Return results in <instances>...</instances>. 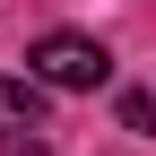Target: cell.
Returning a JSON list of instances; mask_svg holds the SVG:
<instances>
[{
	"label": "cell",
	"instance_id": "6da1fadb",
	"mask_svg": "<svg viewBox=\"0 0 156 156\" xmlns=\"http://www.w3.org/2000/svg\"><path fill=\"white\" fill-rule=\"evenodd\" d=\"M26 69L44 78V87H61V95H95V87L113 78V52L95 44V35H69V26H61V35H44V44L26 52Z\"/></svg>",
	"mask_w": 156,
	"mask_h": 156
},
{
	"label": "cell",
	"instance_id": "7a4b0ae2",
	"mask_svg": "<svg viewBox=\"0 0 156 156\" xmlns=\"http://www.w3.org/2000/svg\"><path fill=\"white\" fill-rule=\"evenodd\" d=\"M17 122H35V130H44V78H0V130H17Z\"/></svg>",
	"mask_w": 156,
	"mask_h": 156
},
{
	"label": "cell",
	"instance_id": "3957f363",
	"mask_svg": "<svg viewBox=\"0 0 156 156\" xmlns=\"http://www.w3.org/2000/svg\"><path fill=\"white\" fill-rule=\"evenodd\" d=\"M122 130L147 139V130H156V95H122Z\"/></svg>",
	"mask_w": 156,
	"mask_h": 156
},
{
	"label": "cell",
	"instance_id": "277c9868",
	"mask_svg": "<svg viewBox=\"0 0 156 156\" xmlns=\"http://www.w3.org/2000/svg\"><path fill=\"white\" fill-rule=\"evenodd\" d=\"M0 156H52V147L35 139V122H17V130H0Z\"/></svg>",
	"mask_w": 156,
	"mask_h": 156
}]
</instances>
